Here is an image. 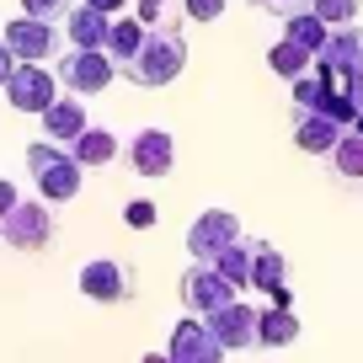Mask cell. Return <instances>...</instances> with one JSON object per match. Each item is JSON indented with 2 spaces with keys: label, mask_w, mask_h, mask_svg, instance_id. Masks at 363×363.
<instances>
[{
  "label": "cell",
  "mask_w": 363,
  "mask_h": 363,
  "mask_svg": "<svg viewBox=\"0 0 363 363\" xmlns=\"http://www.w3.org/2000/svg\"><path fill=\"white\" fill-rule=\"evenodd\" d=\"M251 262H257V240H246V235H240L235 246H230L225 257L214 262V267L225 272V278H230L235 289H251Z\"/></svg>",
  "instance_id": "obj_22"
},
{
  "label": "cell",
  "mask_w": 363,
  "mask_h": 363,
  "mask_svg": "<svg viewBox=\"0 0 363 363\" xmlns=\"http://www.w3.org/2000/svg\"><path fill=\"white\" fill-rule=\"evenodd\" d=\"M145 38H150V27L139 22V16H118L113 33H107V48H102V54L113 59L118 69H128V65L139 59V48H145Z\"/></svg>",
  "instance_id": "obj_17"
},
{
  "label": "cell",
  "mask_w": 363,
  "mask_h": 363,
  "mask_svg": "<svg viewBox=\"0 0 363 363\" xmlns=\"http://www.w3.org/2000/svg\"><path fill=\"white\" fill-rule=\"evenodd\" d=\"M22 11L38 16V22H65L75 11V0H22Z\"/></svg>",
  "instance_id": "obj_26"
},
{
  "label": "cell",
  "mask_w": 363,
  "mask_h": 363,
  "mask_svg": "<svg viewBox=\"0 0 363 363\" xmlns=\"http://www.w3.org/2000/svg\"><path fill=\"white\" fill-rule=\"evenodd\" d=\"M27 171H33V182H38V193L48 198V203H69V198L80 193V160H75V150H59L54 139H38L33 150H27Z\"/></svg>",
  "instance_id": "obj_2"
},
{
  "label": "cell",
  "mask_w": 363,
  "mask_h": 363,
  "mask_svg": "<svg viewBox=\"0 0 363 363\" xmlns=\"http://www.w3.org/2000/svg\"><path fill=\"white\" fill-rule=\"evenodd\" d=\"M257 6H262V11H272V16H284V22H289V16L310 11V6H315V0H257Z\"/></svg>",
  "instance_id": "obj_29"
},
{
  "label": "cell",
  "mask_w": 363,
  "mask_h": 363,
  "mask_svg": "<svg viewBox=\"0 0 363 363\" xmlns=\"http://www.w3.org/2000/svg\"><path fill=\"white\" fill-rule=\"evenodd\" d=\"M230 0H182V16L187 22H219Z\"/></svg>",
  "instance_id": "obj_27"
},
{
  "label": "cell",
  "mask_w": 363,
  "mask_h": 363,
  "mask_svg": "<svg viewBox=\"0 0 363 363\" xmlns=\"http://www.w3.org/2000/svg\"><path fill=\"white\" fill-rule=\"evenodd\" d=\"M54 75H59V86H65L69 96H96V91L118 75V65L102 54V48H65L59 65H54Z\"/></svg>",
  "instance_id": "obj_3"
},
{
  "label": "cell",
  "mask_w": 363,
  "mask_h": 363,
  "mask_svg": "<svg viewBox=\"0 0 363 363\" xmlns=\"http://www.w3.org/2000/svg\"><path fill=\"white\" fill-rule=\"evenodd\" d=\"M235 299H240V289L230 284L214 262H193V267L182 272V305L193 310V315H214V310L235 305Z\"/></svg>",
  "instance_id": "obj_4"
},
{
  "label": "cell",
  "mask_w": 363,
  "mask_h": 363,
  "mask_svg": "<svg viewBox=\"0 0 363 363\" xmlns=\"http://www.w3.org/2000/svg\"><path fill=\"white\" fill-rule=\"evenodd\" d=\"M331 166H337V177L363 182V134H358V128H347V134H342V145L331 150Z\"/></svg>",
  "instance_id": "obj_24"
},
{
  "label": "cell",
  "mask_w": 363,
  "mask_h": 363,
  "mask_svg": "<svg viewBox=\"0 0 363 363\" xmlns=\"http://www.w3.org/2000/svg\"><path fill=\"white\" fill-rule=\"evenodd\" d=\"M315 69L342 75V86H347V75H358V69H363V27H331L326 48L315 54Z\"/></svg>",
  "instance_id": "obj_14"
},
{
  "label": "cell",
  "mask_w": 363,
  "mask_h": 363,
  "mask_svg": "<svg viewBox=\"0 0 363 363\" xmlns=\"http://www.w3.org/2000/svg\"><path fill=\"white\" fill-rule=\"evenodd\" d=\"M86 6H96V11H107V16H118L128 6V0H86Z\"/></svg>",
  "instance_id": "obj_33"
},
{
  "label": "cell",
  "mask_w": 363,
  "mask_h": 363,
  "mask_svg": "<svg viewBox=\"0 0 363 363\" xmlns=\"http://www.w3.org/2000/svg\"><path fill=\"white\" fill-rule=\"evenodd\" d=\"M0 235H6V246H16V251H43V246H54L59 219H54L48 203H16L11 214L0 219Z\"/></svg>",
  "instance_id": "obj_5"
},
{
  "label": "cell",
  "mask_w": 363,
  "mask_h": 363,
  "mask_svg": "<svg viewBox=\"0 0 363 363\" xmlns=\"http://www.w3.org/2000/svg\"><path fill=\"white\" fill-rule=\"evenodd\" d=\"M75 160H80V166H107V160H118V134H107V128H86V134L75 139Z\"/></svg>",
  "instance_id": "obj_21"
},
{
  "label": "cell",
  "mask_w": 363,
  "mask_h": 363,
  "mask_svg": "<svg viewBox=\"0 0 363 363\" xmlns=\"http://www.w3.org/2000/svg\"><path fill=\"white\" fill-rule=\"evenodd\" d=\"M16 203H22V193H16V182H0V219L11 214Z\"/></svg>",
  "instance_id": "obj_32"
},
{
  "label": "cell",
  "mask_w": 363,
  "mask_h": 363,
  "mask_svg": "<svg viewBox=\"0 0 363 363\" xmlns=\"http://www.w3.org/2000/svg\"><path fill=\"white\" fill-rule=\"evenodd\" d=\"M251 289H262L272 305L294 310V289H289V262H284V251L267 246V240H257V262H251Z\"/></svg>",
  "instance_id": "obj_13"
},
{
  "label": "cell",
  "mask_w": 363,
  "mask_h": 363,
  "mask_svg": "<svg viewBox=\"0 0 363 363\" xmlns=\"http://www.w3.org/2000/svg\"><path fill=\"white\" fill-rule=\"evenodd\" d=\"M16 75V54H11V43L0 38V91H6V80Z\"/></svg>",
  "instance_id": "obj_31"
},
{
  "label": "cell",
  "mask_w": 363,
  "mask_h": 363,
  "mask_svg": "<svg viewBox=\"0 0 363 363\" xmlns=\"http://www.w3.org/2000/svg\"><path fill=\"white\" fill-rule=\"evenodd\" d=\"M107 33H113V16L96 11V6H86V0H80L75 11L65 16V38H69V48H107Z\"/></svg>",
  "instance_id": "obj_15"
},
{
  "label": "cell",
  "mask_w": 363,
  "mask_h": 363,
  "mask_svg": "<svg viewBox=\"0 0 363 363\" xmlns=\"http://www.w3.org/2000/svg\"><path fill=\"white\" fill-rule=\"evenodd\" d=\"M166 6H171V0H139V22H145V27H160V16H166Z\"/></svg>",
  "instance_id": "obj_30"
},
{
  "label": "cell",
  "mask_w": 363,
  "mask_h": 363,
  "mask_svg": "<svg viewBox=\"0 0 363 363\" xmlns=\"http://www.w3.org/2000/svg\"><path fill=\"white\" fill-rule=\"evenodd\" d=\"M284 38H294L299 48H310V54H320V48H326V38H331V27L320 22L315 11H299V16H289V22H284Z\"/></svg>",
  "instance_id": "obj_23"
},
{
  "label": "cell",
  "mask_w": 363,
  "mask_h": 363,
  "mask_svg": "<svg viewBox=\"0 0 363 363\" xmlns=\"http://www.w3.org/2000/svg\"><path fill=\"white\" fill-rule=\"evenodd\" d=\"M235 240H240V219L230 214V208H203V214L193 219V230H187L193 262H219Z\"/></svg>",
  "instance_id": "obj_7"
},
{
  "label": "cell",
  "mask_w": 363,
  "mask_h": 363,
  "mask_svg": "<svg viewBox=\"0 0 363 363\" xmlns=\"http://www.w3.org/2000/svg\"><path fill=\"white\" fill-rule=\"evenodd\" d=\"M171 363H225V342L214 337L203 315H187L171 331Z\"/></svg>",
  "instance_id": "obj_10"
},
{
  "label": "cell",
  "mask_w": 363,
  "mask_h": 363,
  "mask_svg": "<svg viewBox=\"0 0 363 363\" xmlns=\"http://www.w3.org/2000/svg\"><path fill=\"white\" fill-rule=\"evenodd\" d=\"M358 6H363V0H315L310 11H315L326 27H352V22H358Z\"/></svg>",
  "instance_id": "obj_25"
},
{
  "label": "cell",
  "mask_w": 363,
  "mask_h": 363,
  "mask_svg": "<svg viewBox=\"0 0 363 363\" xmlns=\"http://www.w3.org/2000/svg\"><path fill=\"white\" fill-rule=\"evenodd\" d=\"M43 128H48V139H54V145H59V139H69V145H75V139L91 128V123H86V107H80V96H59V102L43 113Z\"/></svg>",
  "instance_id": "obj_18"
},
{
  "label": "cell",
  "mask_w": 363,
  "mask_h": 363,
  "mask_svg": "<svg viewBox=\"0 0 363 363\" xmlns=\"http://www.w3.org/2000/svg\"><path fill=\"white\" fill-rule=\"evenodd\" d=\"M182 65H187V38H182L177 27H150L139 59L128 65V80L155 91V86H171V80L182 75Z\"/></svg>",
  "instance_id": "obj_1"
},
{
  "label": "cell",
  "mask_w": 363,
  "mask_h": 363,
  "mask_svg": "<svg viewBox=\"0 0 363 363\" xmlns=\"http://www.w3.org/2000/svg\"><path fill=\"white\" fill-rule=\"evenodd\" d=\"M208 326H214V337L225 342V352H246V347H262V310L246 305V299H235V305L214 310V315H203Z\"/></svg>",
  "instance_id": "obj_8"
},
{
  "label": "cell",
  "mask_w": 363,
  "mask_h": 363,
  "mask_svg": "<svg viewBox=\"0 0 363 363\" xmlns=\"http://www.w3.org/2000/svg\"><path fill=\"white\" fill-rule=\"evenodd\" d=\"M123 155H128V166H134L139 177H166V171L177 166V139H171L166 128H139L123 145Z\"/></svg>",
  "instance_id": "obj_11"
},
{
  "label": "cell",
  "mask_w": 363,
  "mask_h": 363,
  "mask_svg": "<svg viewBox=\"0 0 363 363\" xmlns=\"http://www.w3.org/2000/svg\"><path fill=\"white\" fill-rule=\"evenodd\" d=\"M342 134H347V128H342L337 118H326V113H299V123H294V145L305 150V155H331V150L342 145Z\"/></svg>",
  "instance_id": "obj_16"
},
{
  "label": "cell",
  "mask_w": 363,
  "mask_h": 363,
  "mask_svg": "<svg viewBox=\"0 0 363 363\" xmlns=\"http://www.w3.org/2000/svg\"><path fill=\"white\" fill-rule=\"evenodd\" d=\"M0 38L11 43V54L22 59V65H43V59H54V54H59V33H54V22H38V16H22V22H11Z\"/></svg>",
  "instance_id": "obj_12"
},
{
  "label": "cell",
  "mask_w": 363,
  "mask_h": 363,
  "mask_svg": "<svg viewBox=\"0 0 363 363\" xmlns=\"http://www.w3.org/2000/svg\"><path fill=\"white\" fill-rule=\"evenodd\" d=\"M123 225H128V230H150V225H155V203H150V198L123 203Z\"/></svg>",
  "instance_id": "obj_28"
},
{
  "label": "cell",
  "mask_w": 363,
  "mask_h": 363,
  "mask_svg": "<svg viewBox=\"0 0 363 363\" xmlns=\"http://www.w3.org/2000/svg\"><path fill=\"white\" fill-rule=\"evenodd\" d=\"M299 337V315L284 305H267L262 310V347H289Z\"/></svg>",
  "instance_id": "obj_20"
},
{
  "label": "cell",
  "mask_w": 363,
  "mask_h": 363,
  "mask_svg": "<svg viewBox=\"0 0 363 363\" xmlns=\"http://www.w3.org/2000/svg\"><path fill=\"white\" fill-rule=\"evenodd\" d=\"M267 65H272V75H284L289 86H294L299 75H310V69H315V54H310V48H299L294 38H284V43L267 48Z\"/></svg>",
  "instance_id": "obj_19"
},
{
  "label": "cell",
  "mask_w": 363,
  "mask_h": 363,
  "mask_svg": "<svg viewBox=\"0 0 363 363\" xmlns=\"http://www.w3.org/2000/svg\"><path fill=\"white\" fill-rule=\"evenodd\" d=\"M145 363H171V352H150V358Z\"/></svg>",
  "instance_id": "obj_34"
},
{
  "label": "cell",
  "mask_w": 363,
  "mask_h": 363,
  "mask_svg": "<svg viewBox=\"0 0 363 363\" xmlns=\"http://www.w3.org/2000/svg\"><path fill=\"white\" fill-rule=\"evenodd\" d=\"M134 267L118 257H96L80 267V294L96 299V305H123V299H134Z\"/></svg>",
  "instance_id": "obj_6"
},
{
  "label": "cell",
  "mask_w": 363,
  "mask_h": 363,
  "mask_svg": "<svg viewBox=\"0 0 363 363\" xmlns=\"http://www.w3.org/2000/svg\"><path fill=\"white\" fill-rule=\"evenodd\" d=\"M6 96L16 113H48L59 102V75H48L43 65H16V75L6 80Z\"/></svg>",
  "instance_id": "obj_9"
}]
</instances>
